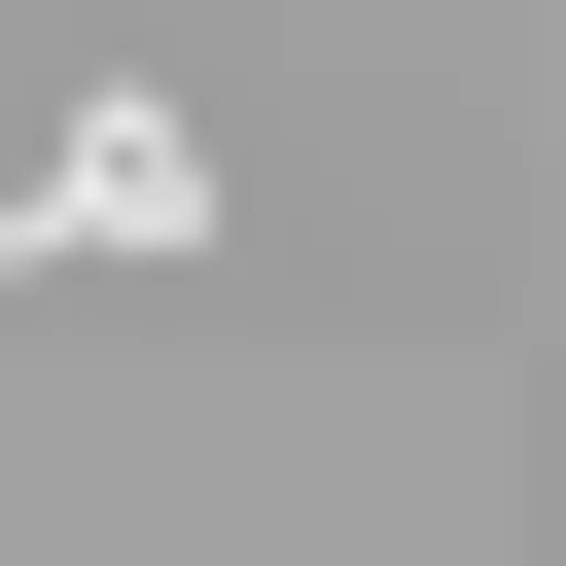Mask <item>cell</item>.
Masks as SVG:
<instances>
[{"label": "cell", "mask_w": 566, "mask_h": 566, "mask_svg": "<svg viewBox=\"0 0 566 566\" xmlns=\"http://www.w3.org/2000/svg\"><path fill=\"white\" fill-rule=\"evenodd\" d=\"M0 248H212V142H177L142 71H106V106H71L35 177H0Z\"/></svg>", "instance_id": "obj_1"}]
</instances>
